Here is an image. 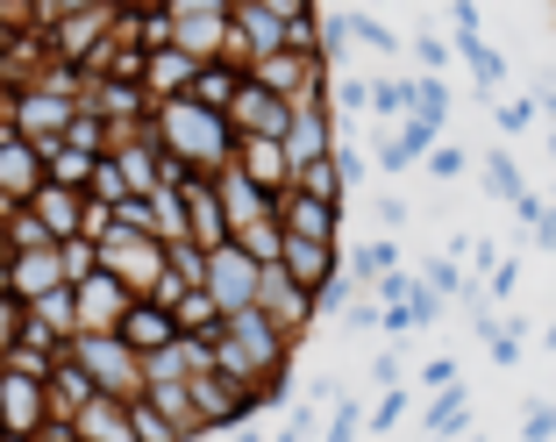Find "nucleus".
Here are the masks:
<instances>
[{
	"instance_id": "3",
	"label": "nucleus",
	"mask_w": 556,
	"mask_h": 442,
	"mask_svg": "<svg viewBox=\"0 0 556 442\" xmlns=\"http://www.w3.org/2000/svg\"><path fill=\"white\" fill-rule=\"evenodd\" d=\"M229 36H236L229 0H179V8H164V15L143 22V50L172 43V50H186L193 65H222V58H229Z\"/></svg>"
},
{
	"instance_id": "20",
	"label": "nucleus",
	"mask_w": 556,
	"mask_h": 442,
	"mask_svg": "<svg viewBox=\"0 0 556 442\" xmlns=\"http://www.w3.org/2000/svg\"><path fill=\"white\" fill-rule=\"evenodd\" d=\"M371 115L386 122V129L414 122V79H400V72H378V79H371Z\"/></svg>"
},
{
	"instance_id": "24",
	"label": "nucleus",
	"mask_w": 556,
	"mask_h": 442,
	"mask_svg": "<svg viewBox=\"0 0 556 442\" xmlns=\"http://www.w3.org/2000/svg\"><path fill=\"white\" fill-rule=\"evenodd\" d=\"M414 279H421V286H428V293H435V300H442V307H450V300H464V293H471V271H464V264H457V257H428V264H421V271H414Z\"/></svg>"
},
{
	"instance_id": "8",
	"label": "nucleus",
	"mask_w": 556,
	"mask_h": 442,
	"mask_svg": "<svg viewBox=\"0 0 556 442\" xmlns=\"http://www.w3.org/2000/svg\"><path fill=\"white\" fill-rule=\"evenodd\" d=\"M129 307H136V300L122 293L108 271H86V279H72V321H79V336H115Z\"/></svg>"
},
{
	"instance_id": "35",
	"label": "nucleus",
	"mask_w": 556,
	"mask_h": 442,
	"mask_svg": "<svg viewBox=\"0 0 556 442\" xmlns=\"http://www.w3.org/2000/svg\"><path fill=\"white\" fill-rule=\"evenodd\" d=\"M343 328H357V336H378V300H371V293H357V300L343 307Z\"/></svg>"
},
{
	"instance_id": "36",
	"label": "nucleus",
	"mask_w": 556,
	"mask_h": 442,
	"mask_svg": "<svg viewBox=\"0 0 556 442\" xmlns=\"http://www.w3.org/2000/svg\"><path fill=\"white\" fill-rule=\"evenodd\" d=\"M521 442H556V407H528Z\"/></svg>"
},
{
	"instance_id": "26",
	"label": "nucleus",
	"mask_w": 556,
	"mask_h": 442,
	"mask_svg": "<svg viewBox=\"0 0 556 442\" xmlns=\"http://www.w3.org/2000/svg\"><path fill=\"white\" fill-rule=\"evenodd\" d=\"M364 414H371V407H364L357 393H336V414L321 421V435H314V442H364Z\"/></svg>"
},
{
	"instance_id": "29",
	"label": "nucleus",
	"mask_w": 556,
	"mask_h": 442,
	"mask_svg": "<svg viewBox=\"0 0 556 442\" xmlns=\"http://www.w3.org/2000/svg\"><path fill=\"white\" fill-rule=\"evenodd\" d=\"M492 122H500V136H528L535 129V93H514V100H500V108H492Z\"/></svg>"
},
{
	"instance_id": "25",
	"label": "nucleus",
	"mask_w": 556,
	"mask_h": 442,
	"mask_svg": "<svg viewBox=\"0 0 556 442\" xmlns=\"http://www.w3.org/2000/svg\"><path fill=\"white\" fill-rule=\"evenodd\" d=\"M414 400H421L414 386H393V393H378V400H371V414H364V435H393V428L414 414Z\"/></svg>"
},
{
	"instance_id": "5",
	"label": "nucleus",
	"mask_w": 556,
	"mask_h": 442,
	"mask_svg": "<svg viewBox=\"0 0 556 442\" xmlns=\"http://www.w3.org/2000/svg\"><path fill=\"white\" fill-rule=\"evenodd\" d=\"M65 357L93 378L100 400H143V357H136L122 336H72Z\"/></svg>"
},
{
	"instance_id": "18",
	"label": "nucleus",
	"mask_w": 556,
	"mask_h": 442,
	"mask_svg": "<svg viewBox=\"0 0 556 442\" xmlns=\"http://www.w3.org/2000/svg\"><path fill=\"white\" fill-rule=\"evenodd\" d=\"M464 428H471V393H464V386L421 400V435L428 442H450V435H464Z\"/></svg>"
},
{
	"instance_id": "21",
	"label": "nucleus",
	"mask_w": 556,
	"mask_h": 442,
	"mask_svg": "<svg viewBox=\"0 0 556 442\" xmlns=\"http://www.w3.org/2000/svg\"><path fill=\"white\" fill-rule=\"evenodd\" d=\"M343 36H350V43H364L371 58H400V29H393V22H378L371 8H350V15H343Z\"/></svg>"
},
{
	"instance_id": "13",
	"label": "nucleus",
	"mask_w": 556,
	"mask_h": 442,
	"mask_svg": "<svg viewBox=\"0 0 556 442\" xmlns=\"http://www.w3.org/2000/svg\"><path fill=\"white\" fill-rule=\"evenodd\" d=\"M72 271H65V250H22V257H8V293L22 300V307H36V300L65 293Z\"/></svg>"
},
{
	"instance_id": "40",
	"label": "nucleus",
	"mask_w": 556,
	"mask_h": 442,
	"mask_svg": "<svg viewBox=\"0 0 556 442\" xmlns=\"http://www.w3.org/2000/svg\"><path fill=\"white\" fill-rule=\"evenodd\" d=\"M229 442H271V435H264L257 421H243V428H229Z\"/></svg>"
},
{
	"instance_id": "31",
	"label": "nucleus",
	"mask_w": 556,
	"mask_h": 442,
	"mask_svg": "<svg viewBox=\"0 0 556 442\" xmlns=\"http://www.w3.org/2000/svg\"><path fill=\"white\" fill-rule=\"evenodd\" d=\"M371 214H378V229H407V222H414V207H407V193H400V186H378V193H371Z\"/></svg>"
},
{
	"instance_id": "42",
	"label": "nucleus",
	"mask_w": 556,
	"mask_h": 442,
	"mask_svg": "<svg viewBox=\"0 0 556 442\" xmlns=\"http://www.w3.org/2000/svg\"><path fill=\"white\" fill-rule=\"evenodd\" d=\"M549 164H556V136H549Z\"/></svg>"
},
{
	"instance_id": "43",
	"label": "nucleus",
	"mask_w": 556,
	"mask_h": 442,
	"mask_svg": "<svg viewBox=\"0 0 556 442\" xmlns=\"http://www.w3.org/2000/svg\"><path fill=\"white\" fill-rule=\"evenodd\" d=\"M0 442H8V435H0Z\"/></svg>"
},
{
	"instance_id": "12",
	"label": "nucleus",
	"mask_w": 556,
	"mask_h": 442,
	"mask_svg": "<svg viewBox=\"0 0 556 442\" xmlns=\"http://www.w3.org/2000/svg\"><path fill=\"white\" fill-rule=\"evenodd\" d=\"M286 122H293V108H286L278 93H264L257 79L236 86V100H229V129H236V136H264V143H286Z\"/></svg>"
},
{
	"instance_id": "11",
	"label": "nucleus",
	"mask_w": 556,
	"mask_h": 442,
	"mask_svg": "<svg viewBox=\"0 0 556 442\" xmlns=\"http://www.w3.org/2000/svg\"><path fill=\"white\" fill-rule=\"evenodd\" d=\"M193 79H200V65L186 58V50H172V43H150V50H143V72H136V86H143L150 108H164V100H186V93H193Z\"/></svg>"
},
{
	"instance_id": "19",
	"label": "nucleus",
	"mask_w": 556,
	"mask_h": 442,
	"mask_svg": "<svg viewBox=\"0 0 556 442\" xmlns=\"http://www.w3.org/2000/svg\"><path fill=\"white\" fill-rule=\"evenodd\" d=\"M478 186H485V200H507V207L528 193V179H521V164H514V150H507V143L478 157Z\"/></svg>"
},
{
	"instance_id": "22",
	"label": "nucleus",
	"mask_w": 556,
	"mask_h": 442,
	"mask_svg": "<svg viewBox=\"0 0 556 442\" xmlns=\"http://www.w3.org/2000/svg\"><path fill=\"white\" fill-rule=\"evenodd\" d=\"M328 115L343 122H364L371 115V79H350V72H328Z\"/></svg>"
},
{
	"instance_id": "28",
	"label": "nucleus",
	"mask_w": 556,
	"mask_h": 442,
	"mask_svg": "<svg viewBox=\"0 0 556 442\" xmlns=\"http://www.w3.org/2000/svg\"><path fill=\"white\" fill-rule=\"evenodd\" d=\"M478 293H485L492 307H514V293H521V257H514V250H507V257L492 264V279L478 286Z\"/></svg>"
},
{
	"instance_id": "10",
	"label": "nucleus",
	"mask_w": 556,
	"mask_h": 442,
	"mask_svg": "<svg viewBox=\"0 0 556 442\" xmlns=\"http://www.w3.org/2000/svg\"><path fill=\"white\" fill-rule=\"evenodd\" d=\"M243 186H257L264 200H286L293 193V157L286 143H264V136H236V164H229Z\"/></svg>"
},
{
	"instance_id": "2",
	"label": "nucleus",
	"mask_w": 556,
	"mask_h": 442,
	"mask_svg": "<svg viewBox=\"0 0 556 442\" xmlns=\"http://www.w3.org/2000/svg\"><path fill=\"white\" fill-rule=\"evenodd\" d=\"M207 343H214V371L229 378V386H243V393H271V386H286V357H293V343H286L257 307L236 314V321H214Z\"/></svg>"
},
{
	"instance_id": "41",
	"label": "nucleus",
	"mask_w": 556,
	"mask_h": 442,
	"mask_svg": "<svg viewBox=\"0 0 556 442\" xmlns=\"http://www.w3.org/2000/svg\"><path fill=\"white\" fill-rule=\"evenodd\" d=\"M535 350H549V357H556V314H549V321H542V336H535Z\"/></svg>"
},
{
	"instance_id": "32",
	"label": "nucleus",
	"mask_w": 556,
	"mask_h": 442,
	"mask_svg": "<svg viewBox=\"0 0 556 442\" xmlns=\"http://www.w3.org/2000/svg\"><path fill=\"white\" fill-rule=\"evenodd\" d=\"M450 58H457V50L442 43L435 29H421V36H414V65H421V79H442V72H450Z\"/></svg>"
},
{
	"instance_id": "38",
	"label": "nucleus",
	"mask_w": 556,
	"mask_h": 442,
	"mask_svg": "<svg viewBox=\"0 0 556 442\" xmlns=\"http://www.w3.org/2000/svg\"><path fill=\"white\" fill-rule=\"evenodd\" d=\"M542 214H549V200H542V193H521V200H514V222H521V229H535Z\"/></svg>"
},
{
	"instance_id": "39",
	"label": "nucleus",
	"mask_w": 556,
	"mask_h": 442,
	"mask_svg": "<svg viewBox=\"0 0 556 442\" xmlns=\"http://www.w3.org/2000/svg\"><path fill=\"white\" fill-rule=\"evenodd\" d=\"M535 122H549V136H556V86H535Z\"/></svg>"
},
{
	"instance_id": "34",
	"label": "nucleus",
	"mask_w": 556,
	"mask_h": 442,
	"mask_svg": "<svg viewBox=\"0 0 556 442\" xmlns=\"http://www.w3.org/2000/svg\"><path fill=\"white\" fill-rule=\"evenodd\" d=\"M393 386H407V371H400V343L371 350V393H393Z\"/></svg>"
},
{
	"instance_id": "4",
	"label": "nucleus",
	"mask_w": 556,
	"mask_h": 442,
	"mask_svg": "<svg viewBox=\"0 0 556 442\" xmlns=\"http://www.w3.org/2000/svg\"><path fill=\"white\" fill-rule=\"evenodd\" d=\"M257 286H264V264L250 257L243 243H214V250H207L200 293H207L214 321H236V314H250V307H257Z\"/></svg>"
},
{
	"instance_id": "14",
	"label": "nucleus",
	"mask_w": 556,
	"mask_h": 442,
	"mask_svg": "<svg viewBox=\"0 0 556 442\" xmlns=\"http://www.w3.org/2000/svg\"><path fill=\"white\" fill-rule=\"evenodd\" d=\"M271 214H278V236H293V243H336V229H343V207L307 200V193H286Z\"/></svg>"
},
{
	"instance_id": "30",
	"label": "nucleus",
	"mask_w": 556,
	"mask_h": 442,
	"mask_svg": "<svg viewBox=\"0 0 556 442\" xmlns=\"http://www.w3.org/2000/svg\"><path fill=\"white\" fill-rule=\"evenodd\" d=\"M314 435H321V414H314V400H293L271 442H314Z\"/></svg>"
},
{
	"instance_id": "7",
	"label": "nucleus",
	"mask_w": 556,
	"mask_h": 442,
	"mask_svg": "<svg viewBox=\"0 0 556 442\" xmlns=\"http://www.w3.org/2000/svg\"><path fill=\"white\" fill-rule=\"evenodd\" d=\"M450 29H457V58H464V72H471L478 93H507V58L485 43V15H478L471 0L450 8Z\"/></svg>"
},
{
	"instance_id": "15",
	"label": "nucleus",
	"mask_w": 556,
	"mask_h": 442,
	"mask_svg": "<svg viewBox=\"0 0 556 442\" xmlns=\"http://www.w3.org/2000/svg\"><path fill=\"white\" fill-rule=\"evenodd\" d=\"M115 336L136 350V357H157V350H172V343H179V321H172V307H157V300H136V307L122 314V328H115Z\"/></svg>"
},
{
	"instance_id": "16",
	"label": "nucleus",
	"mask_w": 556,
	"mask_h": 442,
	"mask_svg": "<svg viewBox=\"0 0 556 442\" xmlns=\"http://www.w3.org/2000/svg\"><path fill=\"white\" fill-rule=\"evenodd\" d=\"M29 214L43 222L50 243L65 250V243H79V229H86V193H65V186H50V179H43V193L29 200Z\"/></svg>"
},
{
	"instance_id": "27",
	"label": "nucleus",
	"mask_w": 556,
	"mask_h": 442,
	"mask_svg": "<svg viewBox=\"0 0 556 442\" xmlns=\"http://www.w3.org/2000/svg\"><path fill=\"white\" fill-rule=\"evenodd\" d=\"M328 164H336V186H343V193H350V186H364V179H371V157L357 150V136H336Z\"/></svg>"
},
{
	"instance_id": "1",
	"label": "nucleus",
	"mask_w": 556,
	"mask_h": 442,
	"mask_svg": "<svg viewBox=\"0 0 556 442\" xmlns=\"http://www.w3.org/2000/svg\"><path fill=\"white\" fill-rule=\"evenodd\" d=\"M150 143L164 150V164H172V179H222L236 164V129L229 115H214V108H200V100H164V108H150Z\"/></svg>"
},
{
	"instance_id": "6",
	"label": "nucleus",
	"mask_w": 556,
	"mask_h": 442,
	"mask_svg": "<svg viewBox=\"0 0 556 442\" xmlns=\"http://www.w3.org/2000/svg\"><path fill=\"white\" fill-rule=\"evenodd\" d=\"M43 428H50V386L29 371H0V435L36 442Z\"/></svg>"
},
{
	"instance_id": "37",
	"label": "nucleus",
	"mask_w": 556,
	"mask_h": 442,
	"mask_svg": "<svg viewBox=\"0 0 556 442\" xmlns=\"http://www.w3.org/2000/svg\"><path fill=\"white\" fill-rule=\"evenodd\" d=\"M521 236H528V250H549V257H556V207L542 214L535 229H521Z\"/></svg>"
},
{
	"instance_id": "9",
	"label": "nucleus",
	"mask_w": 556,
	"mask_h": 442,
	"mask_svg": "<svg viewBox=\"0 0 556 442\" xmlns=\"http://www.w3.org/2000/svg\"><path fill=\"white\" fill-rule=\"evenodd\" d=\"M257 314L264 321L278 328V336H286V343H300V336H307L314 328V293H300L293 279H286V271H278V264H264V286H257Z\"/></svg>"
},
{
	"instance_id": "23",
	"label": "nucleus",
	"mask_w": 556,
	"mask_h": 442,
	"mask_svg": "<svg viewBox=\"0 0 556 442\" xmlns=\"http://www.w3.org/2000/svg\"><path fill=\"white\" fill-rule=\"evenodd\" d=\"M471 150H464L457 143V136H442V143L435 150H428V157H421V172H428V179H435V186H457V179H471Z\"/></svg>"
},
{
	"instance_id": "33",
	"label": "nucleus",
	"mask_w": 556,
	"mask_h": 442,
	"mask_svg": "<svg viewBox=\"0 0 556 442\" xmlns=\"http://www.w3.org/2000/svg\"><path fill=\"white\" fill-rule=\"evenodd\" d=\"M450 386H464L457 357H428L421 371H414V393H450Z\"/></svg>"
},
{
	"instance_id": "17",
	"label": "nucleus",
	"mask_w": 556,
	"mask_h": 442,
	"mask_svg": "<svg viewBox=\"0 0 556 442\" xmlns=\"http://www.w3.org/2000/svg\"><path fill=\"white\" fill-rule=\"evenodd\" d=\"M350 286H357V293H371L378 279H393V271H407V250H400V236H371V243H357L350 250Z\"/></svg>"
}]
</instances>
